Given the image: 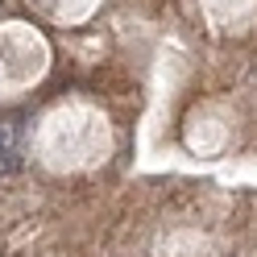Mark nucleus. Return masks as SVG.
Wrapping results in <instances>:
<instances>
[]
</instances>
